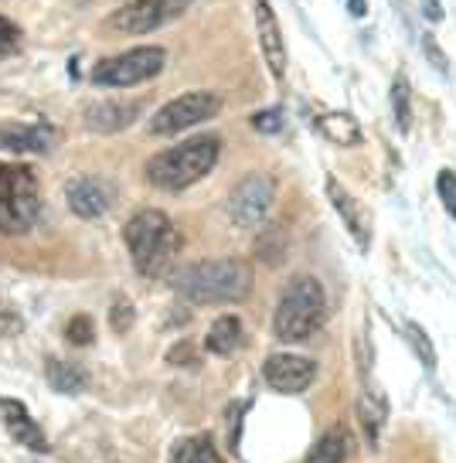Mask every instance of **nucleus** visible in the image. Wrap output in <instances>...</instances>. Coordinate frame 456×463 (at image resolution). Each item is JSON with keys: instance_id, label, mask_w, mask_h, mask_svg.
<instances>
[{"instance_id": "obj_27", "label": "nucleus", "mask_w": 456, "mask_h": 463, "mask_svg": "<svg viewBox=\"0 0 456 463\" xmlns=\"http://www.w3.org/2000/svg\"><path fill=\"white\" fill-rule=\"evenodd\" d=\"M133 317H137V314H133V304L119 297V300L113 304V310H109V324H113V331L127 334L129 327H133Z\"/></svg>"}, {"instance_id": "obj_15", "label": "nucleus", "mask_w": 456, "mask_h": 463, "mask_svg": "<svg viewBox=\"0 0 456 463\" xmlns=\"http://www.w3.org/2000/svg\"><path fill=\"white\" fill-rule=\"evenodd\" d=\"M0 420L7 426V433L14 443L28 447L31 453H48V439H44L42 426L28 416V405L17 399H0Z\"/></svg>"}, {"instance_id": "obj_18", "label": "nucleus", "mask_w": 456, "mask_h": 463, "mask_svg": "<svg viewBox=\"0 0 456 463\" xmlns=\"http://www.w3.org/2000/svg\"><path fill=\"white\" fill-rule=\"evenodd\" d=\"M317 130L324 140L337 146H357L361 144V127L351 113H324L317 116Z\"/></svg>"}, {"instance_id": "obj_9", "label": "nucleus", "mask_w": 456, "mask_h": 463, "mask_svg": "<svg viewBox=\"0 0 456 463\" xmlns=\"http://www.w3.org/2000/svg\"><path fill=\"white\" fill-rule=\"evenodd\" d=\"M272 198H276L272 177H266V174H249V177H242V181L232 188L225 212L239 229H256V225H262L266 215H270Z\"/></svg>"}, {"instance_id": "obj_6", "label": "nucleus", "mask_w": 456, "mask_h": 463, "mask_svg": "<svg viewBox=\"0 0 456 463\" xmlns=\"http://www.w3.org/2000/svg\"><path fill=\"white\" fill-rule=\"evenodd\" d=\"M167 61V52L164 48H133V52H123V55L102 58L92 65V82L102 89H127V86H140V82H150L154 75H160Z\"/></svg>"}, {"instance_id": "obj_16", "label": "nucleus", "mask_w": 456, "mask_h": 463, "mask_svg": "<svg viewBox=\"0 0 456 463\" xmlns=\"http://www.w3.org/2000/svg\"><path fill=\"white\" fill-rule=\"evenodd\" d=\"M328 198L330 204L337 208V215L341 222L347 225V232L355 235L357 249H368L371 246V222H368V212H365V204L351 198L344 184H337V177H328Z\"/></svg>"}, {"instance_id": "obj_33", "label": "nucleus", "mask_w": 456, "mask_h": 463, "mask_svg": "<svg viewBox=\"0 0 456 463\" xmlns=\"http://www.w3.org/2000/svg\"><path fill=\"white\" fill-rule=\"evenodd\" d=\"M423 48H426V58L432 61V69H436V72H450V61L442 58L440 44H436V38H432V34H423Z\"/></svg>"}, {"instance_id": "obj_1", "label": "nucleus", "mask_w": 456, "mask_h": 463, "mask_svg": "<svg viewBox=\"0 0 456 463\" xmlns=\"http://www.w3.org/2000/svg\"><path fill=\"white\" fill-rule=\"evenodd\" d=\"M171 287L191 304H235L252 289V269L239 260H204L174 269Z\"/></svg>"}, {"instance_id": "obj_10", "label": "nucleus", "mask_w": 456, "mask_h": 463, "mask_svg": "<svg viewBox=\"0 0 456 463\" xmlns=\"http://www.w3.org/2000/svg\"><path fill=\"white\" fill-rule=\"evenodd\" d=\"M262 378L272 392L297 395V392L310 389V382L317 378V364L299 354H270L262 364Z\"/></svg>"}, {"instance_id": "obj_14", "label": "nucleus", "mask_w": 456, "mask_h": 463, "mask_svg": "<svg viewBox=\"0 0 456 463\" xmlns=\"http://www.w3.org/2000/svg\"><path fill=\"white\" fill-rule=\"evenodd\" d=\"M137 116H140V102L133 99H100L92 102L86 109V127L92 133H119L127 130V127H133L137 123Z\"/></svg>"}, {"instance_id": "obj_8", "label": "nucleus", "mask_w": 456, "mask_h": 463, "mask_svg": "<svg viewBox=\"0 0 456 463\" xmlns=\"http://www.w3.org/2000/svg\"><path fill=\"white\" fill-rule=\"evenodd\" d=\"M218 109H222V99L214 92H185L167 106H160L157 116L150 119V137H171V133L191 130V127L218 116Z\"/></svg>"}, {"instance_id": "obj_17", "label": "nucleus", "mask_w": 456, "mask_h": 463, "mask_svg": "<svg viewBox=\"0 0 456 463\" xmlns=\"http://www.w3.org/2000/svg\"><path fill=\"white\" fill-rule=\"evenodd\" d=\"M357 420H361V430H365V439L371 447L378 443V433L388 420V399L378 385H365L361 395H357Z\"/></svg>"}, {"instance_id": "obj_5", "label": "nucleus", "mask_w": 456, "mask_h": 463, "mask_svg": "<svg viewBox=\"0 0 456 463\" xmlns=\"http://www.w3.org/2000/svg\"><path fill=\"white\" fill-rule=\"evenodd\" d=\"M42 191L38 177L24 164H0V232L21 235L38 222Z\"/></svg>"}, {"instance_id": "obj_7", "label": "nucleus", "mask_w": 456, "mask_h": 463, "mask_svg": "<svg viewBox=\"0 0 456 463\" xmlns=\"http://www.w3.org/2000/svg\"><path fill=\"white\" fill-rule=\"evenodd\" d=\"M187 7H191V0H129L106 17V28L116 34H147V31H157L167 21L181 17Z\"/></svg>"}, {"instance_id": "obj_25", "label": "nucleus", "mask_w": 456, "mask_h": 463, "mask_svg": "<svg viewBox=\"0 0 456 463\" xmlns=\"http://www.w3.org/2000/svg\"><path fill=\"white\" fill-rule=\"evenodd\" d=\"M405 337H409V345L415 347V354L423 358V364H426V368H436V351L429 345L426 331H423L419 324H405Z\"/></svg>"}, {"instance_id": "obj_30", "label": "nucleus", "mask_w": 456, "mask_h": 463, "mask_svg": "<svg viewBox=\"0 0 456 463\" xmlns=\"http://www.w3.org/2000/svg\"><path fill=\"white\" fill-rule=\"evenodd\" d=\"M252 127L259 133H280L283 130V109H266V113L252 116Z\"/></svg>"}, {"instance_id": "obj_11", "label": "nucleus", "mask_w": 456, "mask_h": 463, "mask_svg": "<svg viewBox=\"0 0 456 463\" xmlns=\"http://www.w3.org/2000/svg\"><path fill=\"white\" fill-rule=\"evenodd\" d=\"M62 133L42 123H4L0 127V150L4 154H48L55 150Z\"/></svg>"}, {"instance_id": "obj_21", "label": "nucleus", "mask_w": 456, "mask_h": 463, "mask_svg": "<svg viewBox=\"0 0 456 463\" xmlns=\"http://www.w3.org/2000/svg\"><path fill=\"white\" fill-rule=\"evenodd\" d=\"M171 463H222L218 449H214L212 436H187L177 439L171 447Z\"/></svg>"}, {"instance_id": "obj_12", "label": "nucleus", "mask_w": 456, "mask_h": 463, "mask_svg": "<svg viewBox=\"0 0 456 463\" xmlns=\"http://www.w3.org/2000/svg\"><path fill=\"white\" fill-rule=\"evenodd\" d=\"M65 202L79 218H100L113 204V184L102 177H75L65 184Z\"/></svg>"}, {"instance_id": "obj_24", "label": "nucleus", "mask_w": 456, "mask_h": 463, "mask_svg": "<svg viewBox=\"0 0 456 463\" xmlns=\"http://www.w3.org/2000/svg\"><path fill=\"white\" fill-rule=\"evenodd\" d=\"M65 341L75 347H89L92 341H96V324H92V317H86V314H75V317L65 324Z\"/></svg>"}, {"instance_id": "obj_31", "label": "nucleus", "mask_w": 456, "mask_h": 463, "mask_svg": "<svg viewBox=\"0 0 456 463\" xmlns=\"http://www.w3.org/2000/svg\"><path fill=\"white\" fill-rule=\"evenodd\" d=\"M242 412H245V405L242 402H235L232 409H228V449L232 453H239V422H242Z\"/></svg>"}, {"instance_id": "obj_32", "label": "nucleus", "mask_w": 456, "mask_h": 463, "mask_svg": "<svg viewBox=\"0 0 456 463\" xmlns=\"http://www.w3.org/2000/svg\"><path fill=\"white\" fill-rule=\"evenodd\" d=\"M167 362L171 364H198V347L191 345V341H181V345L171 347V354H167Z\"/></svg>"}, {"instance_id": "obj_13", "label": "nucleus", "mask_w": 456, "mask_h": 463, "mask_svg": "<svg viewBox=\"0 0 456 463\" xmlns=\"http://www.w3.org/2000/svg\"><path fill=\"white\" fill-rule=\"evenodd\" d=\"M256 31H259V44H262V55H266V65L276 82H283L286 75V42H283V28L272 14L270 0H256Z\"/></svg>"}, {"instance_id": "obj_20", "label": "nucleus", "mask_w": 456, "mask_h": 463, "mask_svg": "<svg viewBox=\"0 0 456 463\" xmlns=\"http://www.w3.org/2000/svg\"><path fill=\"white\" fill-rule=\"evenodd\" d=\"M242 345V320L239 317H218L212 324V331H208V337H204V347L212 351V354H232L235 347Z\"/></svg>"}, {"instance_id": "obj_26", "label": "nucleus", "mask_w": 456, "mask_h": 463, "mask_svg": "<svg viewBox=\"0 0 456 463\" xmlns=\"http://www.w3.org/2000/svg\"><path fill=\"white\" fill-rule=\"evenodd\" d=\"M21 331H24V317H21V310H17L11 300H4V297H0V337H17Z\"/></svg>"}, {"instance_id": "obj_28", "label": "nucleus", "mask_w": 456, "mask_h": 463, "mask_svg": "<svg viewBox=\"0 0 456 463\" xmlns=\"http://www.w3.org/2000/svg\"><path fill=\"white\" fill-rule=\"evenodd\" d=\"M436 191H440L446 212L456 218V174L453 171H440V177H436Z\"/></svg>"}, {"instance_id": "obj_22", "label": "nucleus", "mask_w": 456, "mask_h": 463, "mask_svg": "<svg viewBox=\"0 0 456 463\" xmlns=\"http://www.w3.org/2000/svg\"><path fill=\"white\" fill-rule=\"evenodd\" d=\"M347 449H351V439L341 426H334L314 443V449L307 453V463H344L347 460Z\"/></svg>"}, {"instance_id": "obj_35", "label": "nucleus", "mask_w": 456, "mask_h": 463, "mask_svg": "<svg viewBox=\"0 0 456 463\" xmlns=\"http://www.w3.org/2000/svg\"><path fill=\"white\" fill-rule=\"evenodd\" d=\"M423 7H426V14L432 17V21H440V4H436V0H426Z\"/></svg>"}, {"instance_id": "obj_34", "label": "nucleus", "mask_w": 456, "mask_h": 463, "mask_svg": "<svg viewBox=\"0 0 456 463\" xmlns=\"http://www.w3.org/2000/svg\"><path fill=\"white\" fill-rule=\"evenodd\" d=\"M347 11H351V17H365L368 14V0H347Z\"/></svg>"}, {"instance_id": "obj_19", "label": "nucleus", "mask_w": 456, "mask_h": 463, "mask_svg": "<svg viewBox=\"0 0 456 463\" xmlns=\"http://www.w3.org/2000/svg\"><path fill=\"white\" fill-rule=\"evenodd\" d=\"M44 378H48V385L62 395H79L82 389H89V375L79 368V364L71 362H62V358H52V362L44 364Z\"/></svg>"}, {"instance_id": "obj_2", "label": "nucleus", "mask_w": 456, "mask_h": 463, "mask_svg": "<svg viewBox=\"0 0 456 463\" xmlns=\"http://www.w3.org/2000/svg\"><path fill=\"white\" fill-rule=\"evenodd\" d=\"M123 242L129 249V260L140 276H164L171 260L181 249V232L171 225V218L157 208H143L127 222Z\"/></svg>"}, {"instance_id": "obj_23", "label": "nucleus", "mask_w": 456, "mask_h": 463, "mask_svg": "<svg viewBox=\"0 0 456 463\" xmlns=\"http://www.w3.org/2000/svg\"><path fill=\"white\" fill-rule=\"evenodd\" d=\"M392 113H395L402 133L413 130V89H409L405 75H395V82H392Z\"/></svg>"}, {"instance_id": "obj_3", "label": "nucleus", "mask_w": 456, "mask_h": 463, "mask_svg": "<svg viewBox=\"0 0 456 463\" xmlns=\"http://www.w3.org/2000/svg\"><path fill=\"white\" fill-rule=\"evenodd\" d=\"M218 154H222L218 137H195L147 160V181L160 191H185L204 174H212Z\"/></svg>"}, {"instance_id": "obj_29", "label": "nucleus", "mask_w": 456, "mask_h": 463, "mask_svg": "<svg viewBox=\"0 0 456 463\" xmlns=\"http://www.w3.org/2000/svg\"><path fill=\"white\" fill-rule=\"evenodd\" d=\"M17 44H21V28H17L14 21L0 17V58H4V55H14Z\"/></svg>"}, {"instance_id": "obj_4", "label": "nucleus", "mask_w": 456, "mask_h": 463, "mask_svg": "<svg viewBox=\"0 0 456 463\" xmlns=\"http://www.w3.org/2000/svg\"><path fill=\"white\" fill-rule=\"evenodd\" d=\"M324 310H328V300H324L320 283L310 279V276H299L280 297L272 331H276L280 341H303L324 324Z\"/></svg>"}]
</instances>
